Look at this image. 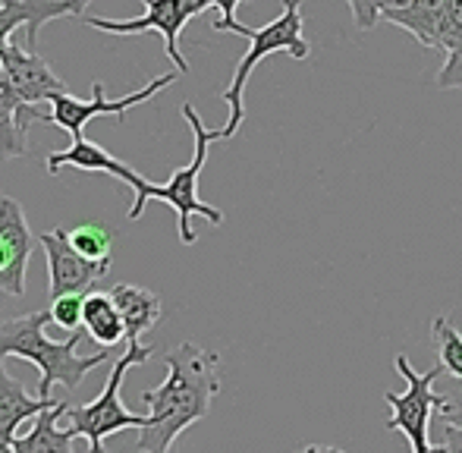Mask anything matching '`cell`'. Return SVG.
I'll list each match as a JSON object with an SVG mask.
<instances>
[{"label": "cell", "instance_id": "1", "mask_svg": "<svg viewBox=\"0 0 462 453\" xmlns=\"http://www.w3.org/2000/svg\"><path fill=\"white\" fill-rule=\"evenodd\" d=\"M164 365L167 378L152 391H142V403H148L152 412V425L139 429L135 441V450L142 453H171L177 438L211 412L220 393V353L214 349L186 340L164 356Z\"/></svg>", "mask_w": 462, "mask_h": 453}, {"label": "cell", "instance_id": "2", "mask_svg": "<svg viewBox=\"0 0 462 453\" xmlns=\"http://www.w3.org/2000/svg\"><path fill=\"white\" fill-rule=\"evenodd\" d=\"M48 325H51V312H29L19 315V319H6L0 325V356H16L25 359L32 365H38L42 381H38V397L42 400H54L51 391L54 384L67 387L69 393L79 391L82 378H86L92 368L104 365L110 359V349L101 347L97 353L79 356L76 347L86 337V331H73L67 340H51L48 337Z\"/></svg>", "mask_w": 462, "mask_h": 453}, {"label": "cell", "instance_id": "3", "mask_svg": "<svg viewBox=\"0 0 462 453\" xmlns=\"http://www.w3.org/2000/svg\"><path fill=\"white\" fill-rule=\"evenodd\" d=\"M183 116H186L189 129H192V139H195L192 161H189L186 167H180V171H173L167 183H152V180H148L145 190L133 196V205H129V221L142 217L145 205L152 202V199H158V202H167L173 211H177L180 243L195 245V239H199V236H195V230H192V217L195 215H201L208 224H214V226L224 224V211L199 199V177H201V171H205L208 148H211V142H220V129H208L192 105H183Z\"/></svg>", "mask_w": 462, "mask_h": 453}, {"label": "cell", "instance_id": "4", "mask_svg": "<svg viewBox=\"0 0 462 453\" xmlns=\"http://www.w3.org/2000/svg\"><path fill=\"white\" fill-rule=\"evenodd\" d=\"M154 347H142L139 340H129L126 353H120V359L114 362L107 374V384L104 391L97 393L92 403L86 406H69L63 410V422L67 429H73L79 438L88 441V453H107L104 450V438L116 435V431H126V429H148L152 425V412L139 416V412L126 410L123 403V378H126L129 368L135 365H145L152 359Z\"/></svg>", "mask_w": 462, "mask_h": 453}, {"label": "cell", "instance_id": "5", "mask_svg": "<svg viewBox=\"0 0 462 453\" xmlns=\"http://www.w3.org/2000/svg\"><path fill=\"white\" fill-rule=\"evenodd\" d=\"M302 29H305V19H302V4H299V0H283V13H280L277 19H271V23L262 25V29H249L252 48L245 51V57L236 63L233 82L224 88V95H220V98L226 101V107H230V116H226L224 129H220V139H233V135L239 133V126H243L245 82H249L252 69H255L264 57L283 54L286 51V54L296 57V60H305V57L311 54L309 42L302 38Z\"/></svg>", "mask_w": 462, "mask_h": 453}, {"label": "cell", "instance_id": "6", "mask_svg": "<svg viewBox=\"0 0 462 453\" xmlns=\"http://www.w3.org/2000/svg\"><path fill=\"white\" fill-rule=\"evenodd\" d=\"M396 372L406 381V391L402 393H383V403L390 410L387 429L406 435L412 453H425L431 448V419L440 412V406L447 403V393H434V381L444 374V365L434 362L428 372H419V368L409 362L406 353L396 356Z\"/></svg>", "mask_w": 462, "mask_h": 453}, {"label": "cell", "instance_id": "7", "mask_svg": "<svg viewBox=\"0 0 462 453\" xmlns=\"http://www.w3.org/2000/svg\"><path fill=\"white\" fill-rule=\"evenodd\" d=\"M145 4V16L139 19H104V16H88L86 23L97 32L107 35H142V32H158L164 38V54L173 60V67L180 73H189V60L180 51V35H183L186 23L192 16H199V0H142Z\"/></svg>", "mask_w": 462, "mask_h": 453}, {"label": "cell", "instance_id": "8", "mask_svg": "<svg viewBox=\"0 0 462 453\" xmlns=\"http://www.w3.org/2000/svg\"><path fill=\"white\" fill-rule=\"evenodd\" d=\"M180 76H183V73H180V69H173V73L158 76V79H152L145 88L123 95V98H104L101 82H95V86H92V98H88V101L63 92V95H57V98L51 101V123H57V129H67V133L76 139V135H82V129H86L88 120H95V116H120V120H126L129 107L152 101L158 92H164L167 86H173Z\"/></svg>", "mask_w": 462, "mask_h": 453}, {"label": "cell", "instance_id": "9", "mask_svg": "<svg viewBox=\"0 0 462 453\" xmlns=\"http://www.w3.org/2000/svg\"><path fill=\"white\" fill-rule=\"evenodd\" d=\"M44 255H48V296L51 300H60L69 293H88L97 281L110 271V258L107 262H95V258L82 255L73 243H69V230L54 226V230L42 233L38 236Z\"/></svg>", "mask_w": 462, "mask_h": 453}, {"label": "cell", "instance_id": "10", "mask_svg": "<svg viewBox=\"0 0 462 453\" xmlns=\"http://www.w3.org/2000/svg\"><path fill=\"white\" fill-rule=\"evenodd\" d=\"M35 236L25 221L23 205L13 196H0V293L23 300L25 296V274H29V258Z\"/></svg>", "mask_w": 462, "mask_h": 453}, {"label": "cell", "instance_id": "11", "mask_svg": "<svg viewBox=\"0 0 462 453\" xmlns=\"http://www.w3.org/2000/svg\"><path fill=\"white\" fill-rule=\"evenodd\" d=\"M0 63L6 73V88L16 101L38 107L42 101H54L57 95L67 92L60 76L51 69V63L42 54L29 48H16V44H0Z\"/></svg>", "mask_w": 462, "mask_h": 453}, {"label": "cell", "instance_id": "12", "mask_svg": "<svg viewBox=\"0 0 462 453\" xmlns=\"http://www.w3.org/2000/svg\"><path fill=\"white\" fill-rule=\"evenodd\" d=\"M60 167H76V171H101V173H110V177L123 180V183L135 192L145 190L148 180L142 177V173H135L129 164H123L120 158H114V154L107 152L104 145H97V142L86 139V135H76L73 145L67 148V152H54L48 154V171L57 173Z\"/></svg>", "mask_w": 462, "mask_h": 453}, {"label": "cell", "instance_id": "13", "mask_svg": "<svg viewBox=\"0 0 462 453\" xmlns=\"http://www.w3.org/2000/svg\"><path fill=\"white\" fill-rule=\"evenodd\" d=\"M60 16H73L69 0H0V44H6L13 32L25 25V48L35 51L42 25Z\"/></svg>", "mask_w": 462, "mask_h": 453}, {"label": "cell", "instance_id": "14", "mask_svg": "<svg viewBox=\"0 0 462 453\" xmlns=\"http://www.w3.org/2000/svg\"><path fill=\"white\" fill-rule=\"evenodd\" d=\"M57 400H42L29 397V391L23 387V381H16L6 368L4 356H0V444H13L16 429L29 419L42 416L48 406H54Z\"/></svg>", "mask_w": 462, "mask_h": 453}, {"label": "cell", "instance_id": "15", "mask_svg": "<svg viewBox=\"0 0 462 453\" xmlns=\"http://www.w3.org/2000/svg\"><path fill=\"white\" fill-rule=\"evenodd\" d=\"M447 6L450 0H409L400 10H381V19L396 29L409 32L421 48L438 51V38H440V25H444Z\"/></svg>", "mask_w": 462, "mask_h": 453}, {"label": "cell", "instance_id": "16", "mask_svg": "<svg viewBox=\"0 0 462 453\" xmlns=\"http://www.w3.org/2000/svg\"><path fill=\"white\" fill-rule=\"evenodd\" d=\"M51 120V111L16 101L0 88V161L25 158L29 154V123Z\"/></svg>", "mask_w": 462, "mask_h": 453}, {"label": "cell", "instance_id": "17", "mask_svg": "<svg viewBox=\"0 0 462 453\" xmlns=\"http://www.w3.org/2000/svg\"><path fill=\"white\" fill-rule=\"evenodd\" d=\"M63 410H67V403L57 400L42 416H35V422H32V429L25 435L13 438V453H73V441L79 435L73 429H60Z\"/></svg>", "mask_w": 462, "mask_h": 453}, {"label": "cell", "instance_id": "18", "mask_svg": "<svg viewBox=\"0 0 462 453\" xmlns=\"http://www.w3.org/2000/svg\"><path fill=\"white\" fill-rule=\"evenodd\" d=\"M107 293L114 296L116 309H120V315H123V325H126V343L139 340L142 334L152 331V328L161 321L164 306H161V296L152 293V290L135 287V283H114Z\"/></svg>", "mask_w": 462, "mask_h": 453}, {"label": "cell", "instance_id": "19", "mask_svg": "<svg viewBox=\"0 0 462 453\" xmlns=\"http://www.w3.org/2000/svg\"><path fill=\"white\" fill-rule=\"evenodd\" d=\"M82 328H86V334L97 343V347L110 349L120 340H126V325H123V315L110 293H86Z\"/></svg>", "mask_w": 462, "mask_h": 453}, {"label": "cell", "instance_id": "20", "mask_svg": "<svg viewBox=\"0 0 462 453\" xmlns=\"http://www.w3.org/2000/svg\"><path fill=\"white\" fill-rule=\"evenodd\" d=\"M431 337L434 347H438V362L444 365V372L462 381V331L447 315H438L431 321Z\"/></svg>", "mask_w": 462, "mask_h": 453}, {"label": "cell", "instance_id": "21", "mask_svg": "<svg viewBox=\"0 0 462 453\" xmlns=\"http://www.w3.org/2000/svg\"><path fill=\"white\" fill-rule=\"evenodd\" d=\"M69 243H73L82 255L95 258V262H107L110 249H114V236H110V230L104 224H95V221L73 226V230H69Z\"/></svg>", "mask_w": 462, "mask_h": 453}, {"label": "cell", "instance_id": "22", "mask_svg": "<svg viewBox=\"0 0 462 453\" xmlns=\"http://www.w3.org/2000/svg\"><path fill=\"white\" fill-rule=\"evenodd\" d=\"M51 321L57 328H63L67 334L79 331L82 328V315H86V293H69L60 300H51Z\"/></svg>", "mask_w": 462, "mask_h": 453}, {"label": "cell", "instance_id": "23", "mask_svg": "<svg viewBox=\"0 0 462 453\" xmlns=\"http://www.w3.org/2000/svg\"><path fill=\"white\" fill-rule=\"evenodd\" d=\"M245 4V0H199V10L205 13L208 6H217L220 19L214 23V32H236V35L249 38V25H243L236 19V6Z\"/></svg>", "mask_w": 462, "mask_h": 453}, {"label": "cell", "instance_id": "24", "mask_svg": "<svg viewBox=\"0 0 462 453\" xmlns=\"http://www.w3.org/2000/svg\"><path fill=\"white\" fill-rule=\"evenodd\" d=\"M444 67H440L438 79H434V86L440 88V92H453V88H462V44L459 48H453L450 54H444Z\"/></svg>", "mask_w": 462, "mask_h": 453}, {"label": "cell", "instance_id": "25", "mask_svg": "<svg viewBox=\"0 0 462 453\" xmlns=\"http://www.w3.org/2000/svg\"><path fill=\"white\" fill-rule=\"evenodd\" d=\"M349 10H353L356 29L371 32L377 23H381V0H346Z\"/></svg>", "mask_w": 462, "mask_h": 453}, {"label": "cell", "instance_id": "26", "mask_svg": "<svg viewBox=\"0 0 462 453\" xmlns=\"http://www.w3.org/2000/svg\"><path fill=\"white\" fill-rule=\"evenodd\" d=\"M438 416L444 419L447 425H457V429H462V393L459 397H447V403L440 406Z\"/></svg>", "mask_w": 462, "mask_h": 453}, {"label": "cell", "instance_id": "27", "mask_svg": "<svg viewBox=\"0 0 462 453\" xmlns=\"http://www.w3.org/2000/svg\"><path fill=\"white\" fill-rule=\"evenodd\" d=\"M447 453H462V429H457V425H447Z\"/></svg>", "mask_w": 462, "mask_h": 453}, {"label": "cell", "instance_id": "28", "mask_svg": "<svg viewBox=\"0 0 462 453\" xmlns=\"http://www.w3.org/2000/svg\"><path fill=\"white\" fill-rule=\"evenodd\" d=\"M296 453H346V450L330 448V444H309V448H299Z\"/></svg>", "mask_w": 462, "mask_h": 453}, {"label": "cell", "instance_id": "29", "mask_svg": "<svg viewBox=\"0 0 462 453\" xmlns=\"http://www.w3.org/2000/svg\"><path fill=\"white\" fill-rule=\"evenodd\" d=\"M69 4H73V16H86V10H88L92 0H69Z\"/></svg>", "mask_w": 462, "mask_h": 453}, {"label": "cell", "instance_id": "30", "mask_svg": "<svg viewBox=\"0 0 462 453\" xmlns=\"http://www.w3.org/2000/svg\"><path fill=\"white\" fill-rule=\"evenodd\" d=\"M409 0H381V10H400V6H406Z\"/></svg>", "mask_w": 462, "mask_h": 453}, {"label": "cell", "instance_id": "31", "mask_svg": "<svg viewBox=\"0 0 462 453\" xmlns=\"http://www.w3.org/2000/svg\"><path fill=\"white\" fill-rule=\"evenodd\" d=\"M425 453H447V444H438V448H434V444H431V448H428Z\"/></svg>", "mask_w": 462, "mask_h": 453}, {"label": "cell", "instance_id": "32", "mask_svg": "<svg viewBox=\"0 0 462 453\" xmlns=\"http://www.w3.org/2000/svg\"><path fill=\"white\" fill-rule=\"evenodd\" d=\"M0 453H13V448L10 444H0Z\"/></svg>", "mask_w": 462, "mask_h": 453}]
</instances>
